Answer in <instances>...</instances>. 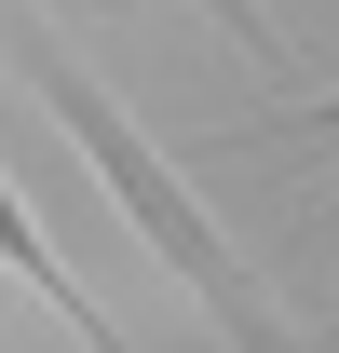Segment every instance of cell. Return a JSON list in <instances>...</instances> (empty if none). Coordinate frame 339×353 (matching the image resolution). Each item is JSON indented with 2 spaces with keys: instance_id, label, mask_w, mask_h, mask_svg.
Instances as JSON below:
<instances>
[{
  "instance_id": "cell-1",
  "label": "cell",
  "mask_w": 339,
  "mask_h": 353,
  "mask_svg": "<svg viewBox=\"0 0 339 353\" xmlns=\"http://www.w3.org/2000/svg\"><path fill=\"white\" fill-rule=\"evenodd\" d=\"M0 41H14V68H28V95H41L54 123L82 136V163L109 176V204H123V218L150 231V259H163V272H176V285H190V299H204V312H217V326H231L245 353H271L285 326H271V299H258V272L231 259V245H217V218L190 204V190H176V163H163V150H150L136 123H123V95L95 82L82 54H54V28H28V14H14Z\"/></svg>"
},
{
  "instance_id": "cell-2",
  "label": "cell",
  "mask_w": 339,
  "mask_h": 353,
  "mask_svg": "<svg viewBox=\"0 0 339 353\" xmlns=\"http://www.w3.org/2000/svg\"><path fill=\"white\" fill-rule=\"evenodd\" d=\"M0 272H28V285H41V299H54V312H68V326H82V340H95V353H109V312H95V299H82V285H68V259H54L41 231H28V204H14V190H0Z\"/></svg>"
},
{
  "instance_id": "cell-3",
  "label": "cell",
  "mask_w": 339,
  "mask_h": 353,
  "mask_svg": "<svg viewBox=\"0 0 339 353\" xmlns=\"http://www.w3.org/2000/svg\"><path fill=\"white\" fill-rule=\"evenodd\" d=\"M204 14H217V28H231L245 54H271V28H258V0H204Z\"/></svg>"
},
{
  "instance_id": "cell-4",
  "label": "cell",
  "mask_w": 339,
  "mask_h": 353,
  "mask_svg": "<svg viewBox=\"0 0 339 353\" xmlns=\"http://www.w3.org/2000/svg\"><path fill=\"white\" fill-rule=\"evenodd\" d=\"M298 136H339V95H312V109H298Z\"/></svg>"
}]
</instances>
